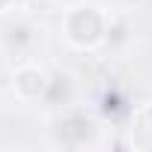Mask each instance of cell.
I'll return each instance as SVG.
<instances>
[{
  "label": "cell",
  "mask_w": 152,
  "mask_h": 152,
  "mask_svg": "<svg viewBox=\"0 0 152 152\" xmlns=\"http://www.w3.org/2000/svg\"><path fill=\"white\" fill-rule=\"evenodd\" d=\"M66 30H69L75 45H96L104 33V21H102L96 6H81V9H75L69 15Z\"/></svg>",
  "instance_id": "obj_1"
},
{
  "label": "cell",
  "mask_w": 152,
  "mask_h": 152,
  "mask_svg": "<svg viewBox=\"0 0 152 152\" xmlns=\"http://www.w3.org/2000/svg\"><path fill=\"white\" fill-rule=\"evenodd\" d=\"M15 87H18L21 96H39V93L45 90V78H42L39 69L27 66V69H21V72L15 75Z\"/></svg>",
  "instance_id": "obj_2"
},
{
  "label": "cell",
  "mask_w": 152,
  "mask_h": 152,
  "mask_svg": "<svg viewBox=\"0 0 152 152\" xmlns=\"http://www.w3.org/2000/svg\"><path fill=\"white\" fill-rule=\"evenodd\" d=\"M143 122H146V128H152V107L143 113Z\"/></svg>",
  "instance_id": "obj_3"
},
{
  "label": "cell",
  "mask_w": 152,
  "mask_h": 152,
  "mask_svg": "<svg viewBox=\"0 0 152 152\" xmlns=\"http://www.w3.org/2000/svg\"><path fill=\"white\" fill-rule=\"evenodd\" d=\"M9 3H12V0H0V9H6V6H9Z\"/></svg>",
  "instance_id": "obj_4"
}]
</instances>
